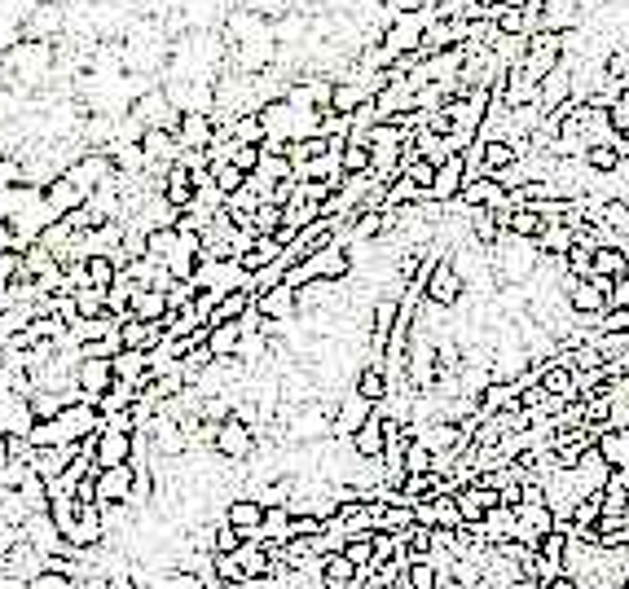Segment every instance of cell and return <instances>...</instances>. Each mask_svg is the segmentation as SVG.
Masks as SVG:
<instances>
[{
    "label": "cell",
    "mask_w": 629,
    "mask_h": 589,
    "mask_svg": "<svg viewBox=\"0 0 629 589\" xmlns=\"http://www.w3.org/2000/svg\"><path fill=\"white\" fill-rule=\"evenodd\" d=\"M229 128H234L238 146H264V119H260V110L234 115V119H229Z\"/></svg>",
    "instance_id": "d6a6232c"
},
{
    "label": "cell",
    "mask_w": 629,
    "mask_h": 589,
    "mask_svg": "<svg viewBox=\"0 0 629 589\" xmlns=\"http://www.w3.org/2000/svg\"><path fill=\"white\" fill-rule=\"evenodd\" d=\"M352 392H361L366 400H374V405H383L392 392V383H388V370L383 365H366V370L357 374V383H352Z\"/></svg>",
    "instance_id": "4316f807"
},
{
    "label": "cell",
    "mask_w": 629,
    "mask_h": 589,
    "mask_svg": "<svg viewBox=\"0 0 629 589\" xmlns=\"http://www.w3.org/2000/svg\"><path fill=\"white\" fill-rule=\"evenodd\" d=\"M621 150H616V146H590L586 150V168L590 172H599V176H616V172H621Z\"/></svg>",
    "instance_id": "8d00e7d4"
},
{
    "label": "cell",
    "mask_w": 629,
    "mask_h": 589,
    "mask_svg": "<svg viewBox=\"0 0 629 589\" xmlns=\"http://www.w3.org/2000/svg\"><path fill=\"white\" fill-rule=\"evenodd\" d=\"M348 444H352L357 458H383V449H388V436H383V409H374V418Z\"/></svg>",
    "instance_id": "7402d4cb"
},
{
    "label": "cell",
    "mask_w": 629,
    "mask_h": 589,
    "mask_svg": "<svg viewBox=\"0 0 629 589\" xmlns=\"http://www.w3.org/2000/svg\"><path fill=\"white\" fill-rule=\"evenodd\" d=\"M414 524H418V519H414V506H410V502L383 506V519H379L383 532H405V528H414Z\"/></svg>",
    "instance_id": "60d3db41"
},
{
    "label": "cell",
    "mask_w": 629,
    "mask_h": 589,
    "mask_svg": "<svg viewBox=\"0 0 629 589\" xmlns=\"http://www.w3.org/2000/svg\"><path fill=\"white\" fill-rule=\"evenodd\" d=\"M599 519H603V493H590V497H581V502H577V510H572V528L568 532L599 528Z\"/></svg>",
    "instance_id": "e575fe53"
},
{
    "label": "cell",
    "mask_w": 629,
    "mask_h": 589,
    "mask_svg": "<svg viewBox=\"0 0 629 589\" xmlns=\"http://www.w3.org/2000/svg\"><path fill=\"white\" fill-rule=\"evenodd\" d=\"M629 273V251L625 247H599L594 251V277H625Z\"/></svg>",
    "instance_id": "1f68e13d"
},
{
    "label": "cell",
    "mask_w": 629,
    "mask_h": 589,
    "mask_svg": "<svg viewBox=\"0 0 629 589\" xmlns=\"http://www.w3.org/2000/svg\"><path fill=\"white\" fill-rule=\"evenodd\" d=\"M471 181V172H467V154H454V159H445L436 168V185H432V198L436 203H458V194H462V185Z\"/></svg>",
    "instance_id": "7c38bea8"
},
{
    "label": "cell",
    "mask_w": 629,
    "mask_h": 589,
    "mask_svg": "<svg viewBox=\"0 0 629 589\" xmlns=\"http://www.w3.org/2000/svg\"><path fill=\"white\" fill-rule=\"evenodd\" d=\"M27 589H80V585H75L66 572H53V568H49V572L31 576V581H27Z\"/></svg>",
    "instance_id": "c3c4849f"
},
{
    "label": "cell",
    "mask_w": 629,
    "mask_h": 589,
    "mask_svg": "<svg viewBox=\"0 0 629 589\" xmlns=\"http://www.w3.org/2000/svg\"><path fill=\"white\" fill-rule=\"evenodd\" d=\"M418 9H427V0H383V18H401V14H418Z\"/></svg>",
    "instance_id": "816d5d0a"
},
{
    "label": "cell",
    "mask_w": 629,
    "mask_h": 589,
    "mask_svg": "<svg viewBox=\"0 0 629 589\" xmlns=\"http://www.w3.org/2000/svg\"><path fill=\"white\" fill-rule=\"evenodd\" d=\"M238 546H242V532L229 528L225 519H220V524H216V554H234Z\"/></svg>",
    "instance_id": "681fc988"
},
{
    "label": "cell",
    "mask_w": 629,
    "mask_h": 589,
    "mask_svg": "<svg viewBox=\"0 0 629 589\" xmlns=\"http://www.w3.org/2000/svg\"><path fill=\"white\" fill-rule=\"evenodd\" d=\"M537 247H542V255H568L572 247H577V229L572 225H546V233L537 238Z\"/></svg>",
    "instance_id": "836d02e7"
},
{
    "label": "cell",
    "mask_w": 629,
    "mask_h": 589,
    "mask_svg": "<svg viewBox=\"0 0 629 589\" xmlns=\"http://www.w3.org/2000/svg\"><path fill=\"white\" fill-rule=\"evenodd\" d=\"M506 9H528V0H502Z\"/></svg>",
    "instance_id": "9f6ffc18"
},
{
    "label": "cell",
    "mask_w": 629,
    "mask_h": 589,
    "mask_svg": "<svg viewBox=\"0 0 629 589\" xmlns=\"http://www.w3.org/2000/svg\"><path fill=\"white\" fill-rule=\"evenodd\" d=\"M44 203L53 207V216H71V211L88 207V194L75 181H66V176H53V181L44 185Z\"/></svg>",
    "instance_id": "ac0fdd59"
},
{
    "label": "cell",
    "mask_w": 629,
    "mask_h": 589,
    "mask_svg": "<svg viewBox=\"0 0 629 589\" xmlns=\"http://www.w3.org/2000/svg\"><path fill=\"white\" fill-rule=\"evenodd\" d=\"M62 27V9L58 5H40L27 22V40H49L53 44V31Z\"/></svg>",
    "instance_id": "4dcf8cb0"
},
{
    "label": "cell",
    "mask_w": 629,
    "mask_h": 589,
    "mask_svg": "<svg viewBox=\"0 0 629 589\" xmlns=\"http://www.w3.org/2000/svg\"><path fill=\"white\" fill-rule=\"evenodd\" d=\"M564 102H572V58H564L555 71L546 75V80H542V97H537V106H542L546 115H550V110H559Z\"/></svg>",
    "instance_id": "2e32d148"
},
{
    "label": "cell",
    "mask_w": 629,
    "mask_h": 589,
    "mask_svg": "<svg viewBox=\"0 0 629 589\" xmlns=\"http://www.w3.org/2000/svg\"><path fill=\"white\" fill-rule=\"evenodd\" d=\"M251 229L260 233V238H273V233L282 229V207H273V203H260V211L251 216Z\"/></svg>",
    "instance_id": "ee69618b"
},
{
    "label": "cell",
    "mask_w": 629,
    "mask_h": 589,
    "mask_svg": "<svg viewBox=\"0 0 629 589\" xmlns=\"http://www.w3.org/2000/svg\"><path fill=\"white\" fill-rule=\"evenodd\" d=\"M0 93H5V62H0Z\"/></svg>",
    "instance_id": "680465c9"
},
{
    "label": "cell",
    "mask_w": 629,
    "mask_h": 589,
    "mask_svg": "<svg viewBox=\"0 0 629 589\" xmlns=\"http://www.w3.org/2000/svg\"><path fill=\"white\" fill-rule=\"evenodd\" d=\"M621 589H629V576H625V581H621Z\"/></svg>",
    "instance_id": "91938a15"
},
{
    "label": "cell",
    "mask_w": 629,
    "mask_h": 589,
    "mask_svg": "<svg viewBox=\"0 0 629 589\" xmlns=\"http://www.w3.org/2000/svg\"><path fill=\"white\" fill-rule=\"evenodd\" d=\"M594 330H603V335H616V330H629V308H612V313H603V321Z\"/></svg>",
    "instance_id": "f5cc1de1"
},
{
    "label": "cell",
    "mask_w": 629,
    "mask_h": 589,
    "mask_svg": "<svg viewBox=\"0 0 629 589\" xmlns=\"http://www.w3.org/2000/svg\"><path fill=\"white\" fill-rule=\"evenodd\" d=\"M132 119H141V128H168L176 132L181 128V110L172 106V97L163 93V88H150V93H141L137 102H132Z\"/></svg>",
    "instance_id": "8992f818"
},
{
    "label": "cell",
    "mask_w": 629,
    "mask_h": 589,
    "mask_svg": "<svg viewBox=\"0 0 629 589\" xmlns=\"http://www.w3.org/2000/svg\"><path fill=\"white\" fill-rule=\"evenodd\" d=\"M115 383H119V374H115V361L110 357H84L80 370H75V387H80V396L88 405H97Z\"/></svg>",
    "instance_id": "52a82bcc"
},
{
    "label": "cell",
    "mask_w": 629,
    "mask_h": 589,
    "mask_svg": "<svg viewBox=\"0 0 629 589\" xmlns=\"http://www.w3.org/2000/svg\"><path fill=\"white\" fill-rule=\"evenodd\" d=\"M374 400H366L361 392H348L344 400H335V440H352L361 427L374 418Z\"/></svg>",
    "instance_id": "9c48e42d"
},
{
    "label": "cell",
    "mask_w": 629,
    "mask_h": 589,
    "mask_svg": "<svg viewBox=\"0 0 629 589\" xmlns=\"http://www.w3.org/2000/svg\"><path fill=\"white\" fill-rule=\"evenodd\" d=\"M594 449L608 458V466L616 471V466H629V427H608L599 431V444Z\"/></svg>",
    "instance_id": "d4e9b609"
},
{
    "label": "cell",
    "mask_w": 629,
    "mask_h": 589,
    "mask_svg": "<svg viewBox=\"0 0 629 589\" xmlns=\"http://www.w3.org/2000/svg\"><path fill=\"white\" fill-rule=\"evenodd\" d=\"M568 58V40L564 36H555V31H537L533 40H528V53H524V66H520V75H528L533 84H542L550 71H555L559 62Z\"/></svg>",
    "instance_id": "7a4b0ae2"
},
{
    "label": "cell",
    "mask_w": 629,
    "mask_h": 589,
    "mask_svg": "<svg viewBox=\"0 0 629 589\" xmlns=\"http://www.w3.org/2000/svg\"><path fill=\"white\" fill-rule=\"evenodd\" d=\"M132 317L137 321H168V295L163 291H137L132 295Z\"/></svg>",
    "instance_id": "f546056e"
},
{
    "label": "cell",
    "mask_w": 629,
    "mask_h": 589,
    "mask_svg": "<svg viewBox=\"0 0 629 589\" xmlns=\"http://www.w3.org/2000/svg\"><path fill=\"white\" fill-rule=\"evenodd\" d=\"M515 528H520V510L515 506H493L489 519H484V537H489L493 546H498V541H511Z\"/></svg>",
    "instance_id": "484cf974"
},
{
    "label": "cell",
    "mask_w": 629,
    "mask_h": 589,
    "mask_svg": "<svg viewBox=\"0 0 629 589\" xmlns=\"http://www.w3.org/2000/svg\"><path fill=\"white\" fill-rule=\"evenodd\" d=\"M405 576H410V585H414V589H436V585H440V572H436V563H432V559H418Z\"/></svg>",
    "instance_id": "7dc6e473"
},
{
    "label": "cell",
    "mask_w": 629,
    "mask_h": 589,
    "mask_svg": "<svg viewBox=\"0 0 629 589\" xmlns=\"http://www.w3.org/2000/svg\"><path fill=\"white\" fill-rule=\"evenodd\" d=\"M75 308H80V321L110 317V308H106V291H97V286H80V291H75Z\"/></svg>",
    "instance_id": "74e56055"
},
{
    "label": "cell",
    "mask_w": 629,
    "mask_h": 589,
    "mask_svg": "<svg viewBox=\"0 0 629 589\" xmlns=\"http://www.w3.org/2000/svg\"><path fill=\"white\" fill-rule=\"evenodd\" d=\"M225 524L242 532V541H260V524H264V502L256 497H229L225 506Z\"/></svg>",
    "instance_id": "8fae6325"
},
{
    "label": "cell",
    "mask_w": 629,
    "mask_h": 589,
    "mask_svg": "<svg viewBox=\"0 0 629 589\" xmlns=\"http://www.w3.org/2000/svg\"><path fill=\"white\" fill-rule=\"evenodd\" d=\"M93 462H97V471L128 466L132 462V436H124V431H102V436H97V449H93Z\"/></svg>",
    "instance_id": "e0dca14e"
},
{
    "label": "cell",
    "mask_w": 629,
    "mask_h": 589,
    "mask_svg": "<svg viewBox=\"0 0 629 589\" xmlns=\"http://www.w3.org/2000/svg\"><path fill=\"white\" fill-rule=\"evenodd\" d=\"M256 449H260V436H256V427H247L242 418H229V422H220V436H216V453L225 462H251L256 458Z\"/></svg>",
    "instance_id": "5b68a950"
},
{
    "label": "cell",
    "mask_w": 629,
    "mask_h": 589,
    "mask_svg": "<svg viewBox=\"0 0 629 589\" xmlns=\"http://www.w3.org/2000/svg\"><path fill=\"white\" fill-rule=\"evenodd\" d=\"M0 62H5V80H9V88H40L44 80L53 75V44L49 40H22V44H14L9 53H0Z\"/></svg>",
    "instance_id": "6da1fadb"
},
{
    "label": "cell",
    "mask_w": 629,
    "mask_h": 589,
    "mask_svg": "<svg viewBox=\"0 0 629 589\" xmlns=\"http://www.w3.org/2000/svg\"><path fill=\"white\" fill-rule=\"evenodd\" d=\"M612 308H629V277H616L612 282V295H608V313Z\"/></svg>",
    "instance_id": "db71d44e"
},
{
    "label": "cell",
    "mask_w": 629,
    "mask_h": 589,
    "mask_svg": "<svg viewBox=\"0 0 629 589\" xmlns=\"http://www.w3.org/2000/svg\"><path fill=\"white\" fill-rule=\"evenodd\" d=\"M238 343H242V326H238V321H220V326H207V348H212L216 361L238 357Z\"/></svg>",
    "instance_id": "cb8c5ba5"
},
{
    "label": "cell",
    "mask_w": 629,
    "mask_h": 589,
    "mask_svg": "<svg viewBox=\"0 0 629 589\" xmlns=\"http://www.w3.org/2000/svg\"><path fill=\"white\" fill-rule=\"evenodd\" d=\"M212 572H216V581H225V585H247L251 581L247 568L238 563V554H212Z\"/></svg>",
    "instance_id": "f35d334b"
},
{
    "label": "cell",
    "mask_w": 629,
    "mask_h": 589,
    "mask_svg": "<svg viewBox=\"0 0 629 589\" xmlns=\"http://www.w3.org/2000/svg\"><path fill=\"white\" fill-rule=\"evenodd\" d=\"M467 277L458 273V264H454V255H440L436 260V269H432V282H427V299L432 304H440V308H458L462 299H467Z\"/></svg>",
    "instance_id": "277c9868"
},
{
    "label": "cell",
    "mask_w": 629,
    "mask_h": 589,
    "mask_svg": "<svg viewBox=\"0 0 629 589\" xmlns=\"http://www.w3.org/2000/svg\"><path fill=\"white\" fill-rule=\"evenodd\" d=\"M405 471H410V475H432L436 471V453L432 449H427V440H410V444H405Z\"/></svg>",
    "instance_id": "d590c367"
},
{
    "label": "cell",
    "mask_w": 629,
    "mask_h": 589,
    "mask_svg": "<svg viewBox=\"0 0 629 589\" xmlns=\"http://www.w3.org/2000/svg\"><path fill=\"white\" fill-rule=\"evenodd\" d=\"M132 480H137V471H132V466H110V471H97V502L128 506Z\"/></svg>",
    "instance_id": "5bb4252c"
},
{
    "label": "cell",
    "mask_w": 629,
    "mask_h": 589,
    "mask_svg": "<svg viewBox=\"0 0 629 589\" xmlns=\"http://www.w3.org/2000/svg\"><path fill=\"white\" fill-rule=\"evenodd\" d=\"M586 27V5L581 0H546L542 9V31H555V36H572V31Z\"/></svg>",
    "instance_id": "30bf717a"
},
{
    "label": "cell",
    "mask_w": 629,
    "mask_h": 589,
    "mask_svg": "<svg viewBox=\"0 0 629 589\" xmlns=\"http://www.w3.org/2000/svg\"><path fill=\"white\" fill-rule=\"evenodd\" d=\"M229 163H234L238 172L256 176V168H260V146H238V150H234V159H229Z\"/></svg>",
    "instance_id": "f907efd6"
},
{
    "label": "cell",
    "mask_w": 629,
    "mask_h": 589,
    "mask_svg": "<svg viewBox=\"0 0 629 589\" xmlns=\"http://www.w3.org/2000/svg\"><path fill=\"white\" fill-rule=\"evenodd\" d=\"M506 229L515 233V238H528V242H537L546 233V216L537 207H515L511 211V220H506Z\"/></svg>",
    "instance_id": "f1b7e54d"
},
{
    "label": "cell",
    "mask_w": 629,
    "mask_h": 589,
    "mask_svg": "<svg viewBox=\"0 0 629 589\" xmlns=\"http://www.w3.org/2000/svg\"><path fill=\"white\" fill-rule=\"evenodd\" d=\"M260 541L269 550H282L295 541V515L286 506H264V524H260Z\"/></svg>",
    "instance_id": "9a60e30c"
},
{
    "label": "cell",
    "mask_w": 629,
    "mask_h": 589,
    "mask_svg": "<svg viewBox=\"0 0 629 589\" xmlns=\"http://www.w3.org/2000/svg\"><path fill=\"white\" fill-rule=\"evenodd\" d=\"M141 146H146L150 163H159V168H172V163L185 154L181 137H176V132H168V128H150L146 137H141Z\"/></svg>",
    "instance_id": "ffe728a7"
},
{
    "label": "cell",
    "mask_w": 629,
    "mask_h": 589,
    "mask_svg": "<svg viewBox=\"0 0 629 589\" xmlns=\"http://www.w3.org/2000/svg\"><path fill=\"white\" fill-rule=\"evenodd\" d=\"M234 554H238V563H242V568H247L251 581L269 576V568H273V554H269V546H264V541H242V546H238Z\"/></svg>",
    "instance_id": "83f0119b"
},
{
    "label": "cell",
    "mask_w": 629,
    "mask_h": 589,
    "mask_svg": "<svg viewBox=\"0 0 629 589\" xmlns=\"http://www.w3.org/2000/svg\"><path fill=\"white\" fill-rule=\"evenodd\" d=\"M36 422L40 418H36V409H31V396H14L5 405V414H0V427H5L14 440H27L31 431H36Z\"/></svg>",
    "instance_id": "44dd1931"
},
{
    "label": "cell",
    "mask_w": 629,
    "mask_h": 589,
    "mask_svg": "<svg viewBox=\"0 0 629 589\" xmlns=\"http://www.w3.org/2000/svg\"><path fill=\"white\" fill-rule=\"evenodd\" d=\"M185 150H212L216 141V115H181V128H176Z\"/></svg>",
    "instance_id": "d6986e66"
},
{
    "label": "cell",
    "mask_w": 629,
    "mask_h": 589,
    "mask_svg": "<svg viewBox=\"0 0 629 589\" xmlns=\"http://www.w3.org/2000/svg\"><path fill=\"white\" fill-rule=\"evenodd\" d=\"M357 563L348 559V554H330V559H322V576L326 581H335V585H352L357 581Z\"/></svg>",
    "instance_id": "ab89813d"
},
{
    "label": "cell",
    "mask_w": 629,
    "mask_h": 589,
    "mask_svg": "<svg viewBox=\"0 0 629 589\" xmlns=\"http://www.w3.org/2000/svg\"><path fill=\"white\" fill-rule=\"evenodd\" d=\"M18 502H22V510H27V515H49V510H53V493H49V480H44V475H36V471H31V475H27V484L18 488Z\"/></svg>",
    "instance_id": "603a6c76"
},
{
    "label": "cell",
    "mask_w": 629,
    "mask_h": 589,
    "mask_svg": "<svg viewBox=\"0 0 629 589\" xmlns=\"http://www.w3.org/2000/svg\"><path fill=\"white\" fill-rule=\"evenodd\" d=\"M493 5H502V0H480V9H493Z\"/></svg>",
    "instance_id": "6f0895ef"
},
{
    "label": "cell",
    "mask_w": 629,
    "mask_h": 589,
    "mask_svg": "<svg viewBox=\"0 0 629 589\" xmlns=\"http://www.w3.org/2000/svg\"><path fill=\"white\" fill-rule=\"evenodd\" d=\"M238 326H242V330H264V313H260V308H256V304H251V308H247V313H242V317H238Z\"/></svg>",
    "instance_id": "11a10c76"
},
{
    "label": "cell",
    "mask_w": 629,
    "mask_h": 589,
    "mask_svg": "<svg viewBox=\"0 0 629 589\" xmlns=\"http://www.w3.org/2000/svg\"><path fill=\"white\" fill-rule=\"evenodd\" d=\"M454 502L462 510V524H471V528H484V519H489V510L493 506H502V493L498 488H489V484H467V488H458L454 493Z\"/></svg>",
    "instance_id": "ba28073f"
},
{
    "label": "cell",
    "mask_w": 629,
    "mask_h": 589,
    "mask_svg": "<svg viewBox=\"0 0 629 589\" xmlns=\"http://www.w3.org/2000/svg\"><path fill=\"white\" fill-rule=\"evenodd\" d=\"M216 18V0H185V22L190 31H207Z\"/></svg>",
    "instance_id": "b9f144b4"
},
{
    "label": "cell",
    "mask_w": 629,
    "mask_h": 589,
    "mask_svg": "<svg viewBox=\"0 0 629 589\" xmlns=\"http://www.w3.org/2000/svg\"><path fill=\"white\" fill-rule=\"evenodd\" d=\"M344 554L357 568H370L374 563V532H361V537H348V546H344Z\"/></svg>",
    "instance_id": "f6af8a7d"
},
{
    "label": "cell",
    "mask_w": 629,
    "mask_h": 589,
    "mask_svg": "<svg viewBox=\"0 0 629 589\" xmlns=\"http://www.w3.org/2000/svg\"><path fill=\"white\" fill-rule=\"evenodd\" d=\"M256 308L264 313V321H300V291L282 282L273 291L256 295Z\"/></svg>",
    "instance_id": "4fadbf2b"
},
{
    "label": "cell",
    "mask_w": 629,
    "mask_h": 589,
    "mask_svg": "<svg viewBox=\"0 0 629 589\" xmlns=\"http://www.w3.org/2000/svg\"><path fill=\"white\" fill-rule=\"evenodd\" d=\"M62 176H66V181H75L88 198H93L106 181H115L119 172H115V163H110V154H106V150H84V154H75V159L66 163V172H62Z\"/></svg>",
    "instance_id": "3957f363"
},
{
    "label": "cell",
    "mask_w": 629,
    "mask_h": 589,
    "mask_svg": "<svg viewBox=\"0 0 629 589\" xmlns=\"http://www.w3.org/2000/svg\"><path fill=\"white\" fill-rule=\"evenodd\" d=\"M212 176H216L220 190H225V198H229V194H238L242 185H247V172H238L234 163H212Z\"/></svg>",
    "instance_id": "bcb514c9"
},
{
    "label": "cell",
    "mask_w": 629,
    "mask_h": 589,
    "mask_svg": "<svg viewBox=\"0 0 629 589\" xmlns=\"http://www.w3.org/2000/svg\"><path fill=\"white\" fill-rule=\"evenodd\" d=\"M370 172V141H348L344 150V176H361Z\"/></svg>",
    "instance_id": "7bdbcfd3"
}]
</instances>
